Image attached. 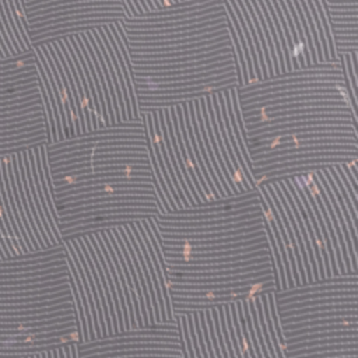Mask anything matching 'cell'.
<instances>
[{"mask_svg": "<svg viewBox=\"0 0 358 358\" xmlns=\"http://www.w3.org/2000/svg\"><path fill=\"white\" fill-rule=\"evenodd\" d=\"M217 310H218L220 327H221V331H222V338H224V343H225V347H227L228 357L229 358H236L235 352H234V347H232L231 338H229V334H228V329H227V323H225V317H224V310H222V303L217 305Z\"/></svg>", "mask_w": 358, "mask_h": 358, "instance_id": "cell-24", "label": "cell"}, {"mask_svg": "<svg viewBox=\"0 0 358 358\" xmlns=\"http://www.w3.org/2000/svg\"><path fill=\"white\" fill-rule=\"evenodd\" d=\"M267 241V235L259 236V238H249L242 239L236 242H228V243H218V245H204V246H169L161 243L162 252H173V253H207V252H218V250H228V249H238L250 246L259 242Z\"/></svg>", "mask_w": 358, "mask_h": 358, "instance_id": "cell-9", "label": "cell"}, {"mask_svg": "<svg viewBox=\"0 0 358 358\" xmlns=\"http://www.w3.org/2000/svg\"><path fill=\"white\" fill-rule=\"evenodd\" d=\"M199 316H200V324H201V333H203V338L206 343V348L208 352L210 358H215V354L213 351L211 347V340H210V334H208V327H207V322H206V310H199Z\"/></svg>", "mask_w": 358, "mask_h": 358, "instance_id": "cell-28", "label": "cell"}, {"mask_svg": "<svg viewBox=\"0 0 358 358\" xmlns=\"http://www.w3.org/2000/svg\"><path fill=\"white\" fill-rule=\"evenodd\" d=\"M81 236H83V239H84V242H85V246H87L88 253H90V256H91V259H92V263H94V266H95V268H96V271H98V275H99V280H101V284H102V288H103V294H105V298H106V305H108V309H109V313H110V319H112V331H113L112 334L119 333L116 312H115L113 299H112V292H110V288H109V285H108L105 273H103V270H102V266H101V263H99V259H98V256H96V253H95V250H94V248H92V245H91V242H90V239H88V236H87L85 234H81Z\"/></svg>", "mask_w": 358, "mask_h": 358, "instance_id": "cell-18", "label": "cell"}, {"mask_svg": "<svg viewBox=\"0 0 358 358\" xmlns=\"http://www.w3.org/2000/svg\"><path fill=\"white\" fill-rule=\"evenodd\" d=\"M157 113H158V120H159V127H161V131H162V136H164V141H165V148H166V154H168V158H169V162L172 165V169L179 180V186L183 192V194L186 196L187 201L194 206V200L192 199V194H190V190L187 189L183 178H182V173H180V169L178 166V162L175 159V154H173V150H172V145H171V140H169V136H168V129H166V123H165V116H164V109H157Z\"/></svg>", "mask_w": 358, "mask_h": 358, "instance_id": "cell-22", "label": "cell"}, {"mask_svg": "<svg viewBox=\"0 0 358 358\" xmlns=\"http://www.w3.org/2000/svg\"><path fill=\"white\" fill-rule=\"evenodd\" d=\"M338 63L341 66L343 74H344V80L348 88V94H350V99H351V105L355 110L357 109V91H358V85H357V80H358V74H357V69H358V52H348V53H338Z\"/></svg>", "mask_w": 358, "mask_h": 358, "instance_id": "cell-11", "label": "cell"}, {"mask_svg": "<svg viewBox=\"0 0 358 358\" xmlns=\"http://www.w3.org/2000/svg\"><path fill=\"white\" fill-rule=\"evenodd\" d=\"M164 116H165V123H166V129H168V136H169V140H171V145H172V150H173V154H175V159L178 162V166L180 169V173H182V178L187 186V189L190 190V194H192V199L194 200L196 204H200L203 203L200 196L197 194L193 183H192V179L187 173V169L182 161V157H180V151H179V147H178V141H176V136H175V131H173V126H172V120H171V115H169V108H164Z\"/></svg>", "mask_w": 358, "mask_h": 358, "instance_id": "cell-15", "label": "cell"}, {"mask_svg": "<svg viewBox=\"0 0 358 358\" xmlns=\"http://www.w3.org/2000/svg\"><path fill=\"white\" fill-rule=\"evenodd\" d=\"M182 312H185V313H186V317H187V329H189V336H190V340H192V345H193L194 355H196V358H201L200 345H199V338H197V334H196V330H194L192 312H190V310H182Z\"/></svg>", "mask_w": 358, "mask_h": 358, "instance_id": "cell-25", "label": "cell"}, {"mask_svg": "<svg viewBox=\"0 0 358 358\" xmlns=\"http://www.w3.org/2000/svg\"><path fill=\"white\" fill-rule=\"evenodd\" d=\"M182 112H183V120H185V126H186V130H187L190 147H192L194 159L197 162V166H199V169L201 172V176L206 180V183H207V186H208V189H210V192L213 194V199L214 200L222 199V197H220V194H218V192H217V189H215V186L213 183V179L208 175V171H207V168H206V165H204V162L201 159V154L199 151V147H197V143H196V138H194V134H193V129H192V123H190V117H189V106H187V103H182Z\"/></svg>", "mask_w": 358, "mask_h": 358, "instance_id": "cell-14", "label": "cell"}, {"mask_svg": "<svg viewBox=\"0 0 358 358\" xmlns=\"http://www.w3.org/2000/svg\"><path fill=\"white\" fill-rule=\"evenodd\" d=\"M138 112L236 88L241 67L224 0H182L116 22Z\"/></svg>", "mask_w": 358, "mask_h": 358, "instance_id": "cell-2", "label": "cell"}, {"mask_svg": "<svg viewBox=\"0 0 358 358\" xmlns=\"http://www.w3.org/2000/svg\"><path fill=\"white\" fill-rule=\"evenodd\" d=\"M277 183H278V186H280V189H281V192H282V194H284L287 203L289 204V208H291V211H292V214H294V218H295V221H296V225H298V228H299V231H301L302 241H303V245H305V250H306V255H308V262H309V264H310V267H312V271H313V280H315V281H316V280H320V278H319V274H317V264H316V260H315V250H313V246H312V243H310V241H309L308 231H306V227H305V224H303V221H302L301 213H299V210H298L295 201L292 200L291 193H289L288 187L285 186L284 180H277Z\"/></svg>", "mask_w": 358, "mask_h": 358, "instance_id": "cell-10", "label": "cell"}, {"mask_svg": "<svg viewBox=\"0 0 358 358\" xmlns=\"http://www.w3.org/2000/svg\"><path fill=\"white\" fill-rule=\"evenodd\" d=\"M179 1H182V0H179Z\"/></svg>", "mask_w": 358, "mask_h": 358, "instance_id": "cell-30", "label": "cell"}, {"mask_svg": "<svg viewBox=\"0 0 358 358\" xmlns=\"http://www.w3.org/2000/svg\"><path fill=\"white\" fill-rule=\"evenodd\" d=\"M235 92L256 186L358 161V115L338 62L275 73Z\"/></svg>", "mask_w": 358, "mask_h": 358, "instance_id": "cell-1", "label": "cell"}, {"mask_svg": "<svg viewBox=\"0 0 358 358\" xmlns=\"http://www.w3.org/2000/svg\"><path fill=\"white\" fill-rule=\"evenodd\" d=\"M32 46L116 24L136 14L130 0H22Z\"/></svg>", "mask_w": 358, "mask_h": 358, "instance_id": "cell-6", "label": "cell"}, {"mask_svg": "<svg viewBox=\"0 0 358 358\" xmlns=\"http://www.w3.org/2000/svg\"><path fill=\"white\" fill-rule=\"evenodd\" d=\"M187 106H189V117H190L193 134H194V138H196L199 151H200V154H201V159H203V162H204V165H206V168H207V171H208V175H210L211 179H213V183H214V186H215V189H217L220 197H227V196H225V192H224V189H222V186H221V183H220V180H218V178H217L214 169H213V165H211V162H210V159H208V157H207V152H206V148H204V144H203V140H201V136H200V129H199V123H197V119H196L193 101L187 102Z\"/></svg>", "mask_w": 358, "mask_h": 358, "instance_id": "cell-19", "label": "cell"}, {"mask_svg": "<svg viewBox=\"0 0 358 358\" xmlns=\"http://www.w3.org/2000/svg\"><path fill=\"white\" fill-rule=\"evenodd\" d=\"M31 49L22 0H0V60Z\"/></svg>", "mask_w": 358, "mask_h": 358, "instance_id": "cell-7", "label": "cell"}, {"mask_svg": "<svg viewBox=\"0 0 358 358\" xmlns=\"http://www.w3.org/2000/svg\"><path fill=\"white\" fill-rule=\"evenodd\" d=\"M46 144V116L31 49L0 60V157Z\"/></svg>", "mask_w": 358, "mask_h": 358, "instance_id": "cell-5", "label": "cell"}, {"mask_svg": "<svg viewBox=\"0 0 358 358\" xmlns=\"http://www.w3.org/2000/svg\"><path fill=\"white\" fill-rule=\"evenodd\" d=\"M200 110H201V116H203L206 133H207V137H208V140H210V144H211V148H213V154H214V157H215V159H217V164H218V166H220V171L222 172V175H224V178H225V180H227V183H228V186H229V189H231V192H232V194H234V196L241 194V193H238V190H236V187H235V185H234V180H232L231 175L228 173V169H227V166H225V164H224V159H222V157H221V154H220V150H218V147H217V141H215V137H214V134H213V129H211V123H210V117H208V112H207V106H206V99H204V98H200Z\"/></svg>", "mask_w": 358, "mask_h": 358, "instance_id": "cell-16", "label": "cell"}, {"mask_svg": "<svg viewBox=\"0 0 358 358\" xmlns=\"http://www.w3.org/2000/svg\"><path fill=\"white\" fill-rule=\"evenodd\" d=\"M78 344L63 243L0 260V358Z\"/></svg>", "mask_w": 358, "mask_h": 358, "instance_id": "cell-3", "label": "cell"}, {"mask_svg": "<svg viewBox=\"0 0 358 358\" xmlns=\"http://www.w3.org/2000/svg\"><path fill=\"white\" fill-rule=\"evenodd\" d=\"M69 238H74L78 248L81 249L85 260H87V264H88V268L91 271V275H92V280L95 282V287H96V291H98V295H99V299H101V308H102V313H103V320H105V326H106V336H110L113 331H112V319H110V313H109V309H108V305H106V298H105V294H103V288H102V284H101V280H99V275H98V271L92 263V259L88 253V249L85 246V242L83 239L81 235H73V236H69ZM64 239V238H63Z\"/></svg>", "mask_w": 358, "mask_h": 358, "instance_id": "cell-13", "label": "cell"}, {"mask_svg": "<svg viewBox=\"0 0 358 358\" xmlns=\"http://www.w3.org/2000/svg\"><path fill=\"white\" fill-rule=\"evenodd\" d=\"M178 1H179V0H172V3H178Z\"/></svg>", "mask_w": 358, "mask_h": 358, "instance_id": "cell-29", "label": "cell"}, {"mask_svg": "<svg viewBox=\"0 0 358 358\" xmlns=\"http://www.w3.org/2000/svg\"><path fill=\"white\" fill-rule=\"evenodd\" d=\"M206 310V322H207V327H208V334H210V340H211V347L213 351L215 354V358H222L218 343H217V337H215V331H214V326H213V317H211V312L210 309H204Z\"/></svg>", "mask_w": 358, "mask_h": 358, "instance_id": "cell-27", "label": "cell"}, {"mask_svg": "<svg viewBox=\"0 0 358 358\" xmlns=\"http://www.w3.org/2000/svg\"><path fill=\"white\" fill-rule=\"evenodd\" d=\"M169 115H171L173 131H175V136H176L178 147H179V151H180V157H182V161H183V164H185V166H186V169H187V173H189L190 179H192V183H193V186H194L197 194L200 196L201 201H208L207 197H206V194H204V192H203V189H201V186H200V183H199V180H197V178H196V173H194L193 166H192V164H190V158H189L187 151H186V148H185V144H183V140H182V134H180V130H179L178 115H176L175 106H171V108H169Z\"/></svg>", "mask_w": 358, "mask_h": 358, "instance_id": "cell-21", "label": "cell"}, {"mask_svg": "<svg viewBox=\"0 0 358 358\" xmlns=\"http://www.w3.org/2000/svg\"><path fill=\"white\" fill-rule=\"evenodd\" d=\"M310 176H312V180H313V183H315V186H316V189H317V192H319L322 200H323L324 208H326V211H327V214H329V218H330V221H331V225H333V228H334V232H336V236H337V242H338V246H340L341 260H343V263H344L347 271H348V273H354V271L351 270L350 257H348V253H347V245H345V242H344V238H343V234H341L340 224H338L337 215H336V213H334V208H333V206H331V203H330L327 194L324 193V190H323V187H322V185H320V182H319V179H317L315 171L310 172Z\"/></svg>", "mask_w": 358, "mask_h": 358, "instance_id": "cell-12", "label": "cell"}, {"mask_svg": "<svg viewBox=\"0 0 358 358\" xmlns=\"http://www.w3.org/2000/svg\"><path fill=\"white\" fill-rule=\"evenodd\" d=\"M324 4L337 55L358 52V0H324Z\"/></svg>", "mask_w": 358, "mask_h": 358, "instance_id": "cell-8", "label": "cell"}, {"mask_svg": "<svg viewBox=\"0 0 358 358\" xmlns=\"http://www.w3.org/2000/svg\"><path fill=\"white\" fill-rule=\"evenodd\" d=\"M70 242V245L73 246L78 260H80V264L87 275V280H88V284H90V289H91V294H92V299H94V305H95V310H96V315H98V320H99V324H101V337H105L106 336V326H105V320H103V313H102V308H101V299H99V295H98V291H96V287H95V282L92 280V275H91V271L88 268V264H87V260L81 252V249L78 248L77 242L74 238H64Z\"/></svg>", "mask_w": 358, "mask_h": 358, "instance_id": "cell-20", "label": "cell"}, {"mask_svg": "<svg viewBox=\"0 0 358 358\" xmlns=\"http://www.w3.org/2000/svg\"><path fill=\"white\" fill-rule=\"evenodd\" d=\"M192 316H193V324H194V330L199 338V345H200V352H201V358H210L207 348H206V343L203 338V333H201V324H200V316H199V310H190Z\"/></svg>", "mask_w": 358, "mask_h": 358, "instance_id": "cell-26", "label": "cell"}, {"mask_svg": "<svg viewBox=\"0 0 358 358\" xmlns=\"http://www.w3.org/2000/svg\"><path fill=\"white\" fill-rule=\"evenodd\" d=\"M85 35L99 60V64H101V69H102V73L105 76V80H106V85H108V91H109V95H110V99H112V109H113V115H115V123H119L122 122V117H120V110H119V106H117V101H116V94H115V90H113V84H112V77H110V71H109V67H108V63L105 62L101 50H99V46L92 35L91 31H85Z\"/></svg>", "mask_w": 358, "mask_h": 358, "instance_id": "cell-23", "label": "cell"}, {"mask_svg": "<svg viewBox=\"0 0 358 358\" xmlns=\"http://www.w3.org/2000/svg\"><path fill=\"white\" fill-rule=\"evenodd\" d=\"M193 105H194V113H196V119H197L199 129H200V136H201V140H203V144H204L207 157H208V159H210V162H211V165H213V169H214V172H215V175H217V178H218V180H220V183H221V186H222V189H224V192H225V196H227V197L234 196L232 192H231V189H229V186H228V183H227V180H225V178H224V175H222V172L220 171V166H218V164H217V159H215V157H214V154H213V148H211L210 140H208V137H207L206 127H204V122H203V116H201V110H200V99H194V101H193Z\"/></svg>", "mask_w": 358, "mask_h": 358, "instance_id": "cell-17", "label": "cell"}, {"mask_svg": "<svg viewBox=\"0 0 358 358\" xmlns=\"http://www.w3.org/2000/svg\"><path fill=\"white\" fill-rule=\"evenodd\" d=\"M62 243L45 145L0 157V260Z\"/></svg>", "mask_w": 358, "mask_h": 358, "instance_id": "cell-4", "label": "cell"}]
</instances>
